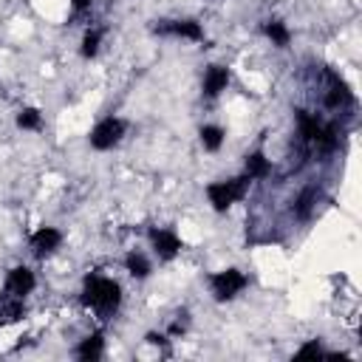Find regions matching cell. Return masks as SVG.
Instances as JSON below:
<instances>
[{"label":"cell","instance_id":"cell-1","mask_svg":"<svg viewBox=\"0 0 362 362\" xmlns=\"http://www.w3.org/2000/svg\"><path fill=\"white\" fill-rule=\"evenodd\" d=\"M82 303L88 308H93L102 320L113 317L122 305V286L113 277L105 274H88L82 283Z\"/></svg>","mask_w":362,"mask_h":362},{"label":"cell","instance_id":"cell-2","mask_svg":"<svg viewBox=\"0 0 362 362\" xmlns=\"http://www.w3.org/2000/svg\"><path fill=\"white\" fill-rule=\"evenodd\" d=\"M249 181H252V178H249L246 173L238 175V178H229V181H212V184L206 187V198H209L212 209H215V212H226L232 204H238V201L246 195Z\"/></svg>","mask_w":362,"mask_h":362},{"label":"cell","instance_id":"cell-3","mask_svg":"<svg viewBox=\"0 0 362 362\" xmlns=\"http://www.w3.org/2000/svg\"><path fill=\"white\" fill-rule=\"evenodd\" d=\"M246 286H249V277L240 269H223V272H215L209 277V288H212V297L218 303H226V300L238 297Z\"/></svg>","mask_w":362,"mask_h":362},{"label":"cell","instance_id":"cell-4","mask_svg":"<svg viewBox=\"0 0 362 362\" xmlns=\"http://www.w3.org/2000/svg\"><path fill=\"white\" fill-rule=\"evenodd\" d=\"M124 130H127V124L119 116H105L102 122L93 124L88 141H90L93 150H113L124 139Z\"/></svg>","mask_w":362,"mask_h":362},{"label":"cell","instance_id":"cell-5","mask_svg":"<svg viewBox=\"0 0 362 362\" xmlns=\"http://www.w3.org/2000/svg\"><path fill=\"white\" fill-rule=\"evenodd\" d=\"M150 31L158 37H178V40H192V42L204 40V28L195 20H156Z\"/></svg>","mask_w":362,"mask_h":362},{"label":"cell","instance_id":"cell-6","mask_svg":"<svg viewBox=\"0 0 362 362\" xmlns=\"http://www.w3.org/2000/svg\"><path fill=\"white\" fill-rule=\"evenodd\" d=\"M150 246L158 255V260H173L184 243L173 229H150Z\"/></svg>","mask_w":362,"mask_h":362},{"label":"cell","instance_id":"cell-7","mask_svg":"<svg viewBox=\"0 0 362 362\" xmlns=\"http://www.w3.org/2000/svg\"><path fill=\"white\" fill-rule=\"evenodd\" d=\"M34 286H37V277H34V272L28 266H14L6 274V291H8V297H25V294L34 291Z\"/></svg>","mask_w":362,"mask_h":362},{"label":"cell","instance_id":"cell-8","mask_svg":"<svg viewBox=\"0 0 362 362\" xmlns=\"http://www.w3.org/2000/svg\"><path fill=\"white\" fill-rule=\"evenodd\" d=\"M28 243H31V252H34L37 257H45V255H51V252L59 249V243H62V232L54 229V226H40V229L31 235Z\"/></svg>","mask_w":362,"mask_h":362},{"label":"cell","instance_id":"cell-9","mask_svg":"<svg viewBox=\"0 0 362 362\" xmlns=\"http://www.w3.org/2000/svg\"><path fill=\"white\" fill-rule=\"evenodd\" d=\"M325 79H328V90H325V107L328 110H339L345 105H351V90L348 85L334 74V71H325Z\"/></svg>","mask_w":362,"mask_h":362},{"label":"cell","instance_id":"cell-10","mask_svg":"<svg viewBox=\"0 0 362 362\" xmlns=\"http://www.w3.org/2000/svg\"><path fill=\"white\" fill-rule=\"evenodd\" d=\"M229 79H232V74H229L226 65H209L206 74H204V85H201V88H204V96L215 99L221 90H226Z\"/></svg>","mask_w":362,"mask_h":362},{"label":"cell","instance_id":"cell-11","mask_svg":"<svg viewBox=\"0 0 362 362\" xmlns=\"http://www.w3.org/2000/svg\"><path fill=\"white\" fill-rule=\"evenodd\" d=\"M294 113H297V133H300V139H303L305 144H314V139H317L320 130H322L320 116H317V113H308V110H303V107H297Z\"/></svg>","mask_w":362,"mask_h":362},{"label":"cell","instance_id":"cell-12","mask_svg":"<svg viewBox=\"0 0 362 362\" xmlns=\"http://www.w3.org/2000/svg\"><path fill=\"white\" fill-rule=\"evenodd\" d=\"M317 198H320V189H317V187H305V189H303V192L294 198V206H291L294 218H300V221H308V218L314 215Z\"/></svg>","mask_w":362,"mask_h":362},{"label":"cell","instance_id":"cell-13","mask_svg":"<svg viewBox=\"0 0 362 362\" xmlns=\"http://www.w3.org/2000/svg\"><path fill=\"white\" fill-rule=\"evenodd\" d=\"M23 317H25V303H23V297H6V300L0 303V328L17 322V320H23Z\"/></svg>","mask_w":362,"mask_h":362},{"label":"cell","instance_id":"cell-14","mask_svg":"<svg viewBox=\"0 0 362 362\" xmlns=\"http://www.w3.org/2000/svg\"><path fill=\"white\" fill-rule=\"evenodd\" d=\"M243 170H246V175H249V178H266V175L272 173V161L266 158V153L255 150V153H249V156H246Z\"/></svg>","mask_w":362,"mask_h":362},{"label":"cell","instance_id":"cell-15","mask_svg":"<svg viewBox=\"0 0 362 362\" xmlns=\"http://www.w3.org/2000/svg\"><path fill=\"white\" fill-rule=\"evenodd\" d=\"M102 351H105V337L96 331V334H90V337H85V339L79 342L76 356H79V359H85V362H93V359H99V356H102Z\"/></svg>","mask_w":362,"mask_h":362},{"label":"cell","instance_id":"cell-16","mask_svg":"<svg viewBox=\"0 0 362 362\" xmlns=\"http://www.w3.org/2000/svg\"><path fill=\"white\" fill-rule=\"evenodd\" d=\"M263 34H266L277 48H286V45L291 42V31H288V25H286L283 20H266V23H263Z\"/></svg>","mask_w":362,"mask_h":362},{"label":"cell","instance_id":"cell-17","mask_svg":"<svg viewBox=\"0 0 362 362\" xmlns=\"http://www.w3.org/2000/svg\"><path fill=\"white\" fill-rule=\"evenodd\" d=\"M124 269L136 277V280H144V277H150V272H153V266H150V260L141 255V252H127V257H124Z\"/></svg>","mask_w":362,"mask_h":362},{"label":"cell","instance_id":"cell-18","mask_svg":"<svg viewBox=\"0 0 362 362\" xmlns=\"http://www.w3.org/2000/svg\"><path fill=\"white\" fill-rule=\"evenodd\" d=\"M198 136H201L204 150H209V153L221 150V144H223V139H226V133H223L221 124H204V127L198 130Z\"/></svg>","mask_w":362,"mask_h":362},{"label":"cell","instance_id":"cell-19","mask_svg":"<svg viewBox=\"0 0 362 362\" xmlns=\"http://www.w3.org/2000/svg\"><path fill=\"white\" fill-rule=\"evenodd\" d=\"M102 37H105V28H88L85 37H82V45H79V54L85 59H93L99 54V45H102Z\"/></svg>","mask_w":362,"mask_h":362},{"label":"cell","instance_id":"cell-20","mask_svg":"<svg viewBox=\"0 0 362 362\" xmlns=\"http://www.w3.org/2000/svg\"><path fill=\"white\" fill-rule=\"evenodd\" d=\"M17 127L20 130H40L42 127V113L37 107H23L17 113Z\"/></svg>","mask_w":362,"mask_h":362},{"label":"cell","instance_id":"cell-21","mask_svg":"<svg viewBox=\"0 0 362 362\" xmlns=\"http://www.w3.org/2000/svg\"><path fill=\"white\" fill-rule=\"evenodd\" d=\"M308 356H322V345H320V339H311V342H305V345L297 351V359H308Z\"/></svg>","mask_w":362,"mask_h":362},{"label":"cell","instance_id":"cell-22","mask_svg":"<svg viewBox=\"0 0 362 362\" xmlns=\"http://www.w3.org/2000/svg\"><path fill=\"white\" fill-rule=\"evenodd\" d=\"M187 328H189V317H187V311H181V314H178V320L170 325V334H173V337H178V334H184Z\"/></svg>","mask_w":362,"mask_h":362},{"label":"cell","instance_id":"cell-23","mask_svg":"<svg viewBox=\"0 0 362 362\" xmlns=\"http://www.w3.org/2000/svg\"><path fill=\"white\" fill-rule=\"evenodd\" d=\"M71 3V8L76 11V14H85V11H90V6H93V0H68Z\"/></svg>","mask_w":362,"mask_h":362},{"label":"cell","instance_id":"cell-24","mask_svg":"<svg viewBox=\"0 0 362 362\" xmlns=\"http://www.w3.org/2000/svg\"><path fill=\"white\" fill-rule=\"evenodd\" d=\"M144 339H147L150 345H167V342H164V337H161V334H156V331H150Z\"/></svg>","mask_w":362,"mask_h":362}]
</instances>
